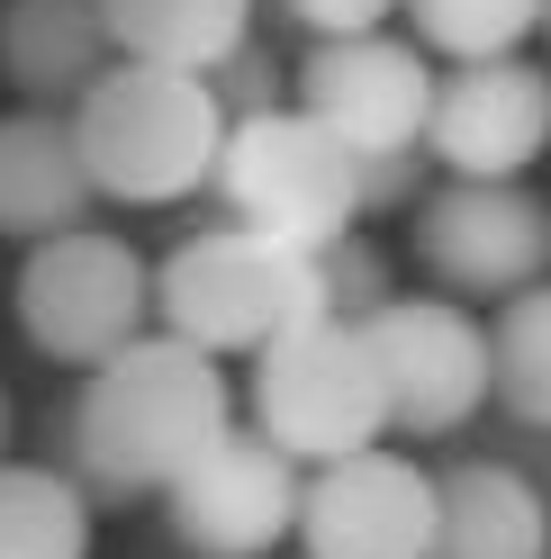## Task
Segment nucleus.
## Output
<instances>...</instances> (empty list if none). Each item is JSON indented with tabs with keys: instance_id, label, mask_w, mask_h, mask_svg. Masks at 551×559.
<instances>
[{
	"instance_id": "nucleus-1",
	"label": "nucleus",
	"mask_w": 551,
	"mask_h": 559,
	"mask_svg": "<svg viewBox=\"0 0 551 559\" xmlns=\"http://www.w3.org/2000/svg\"><path fill=\"white\" fill-rule=\"evenodd\" d=\"M55 425L63 478L91 506H154L226 433V361L190 353L181 334H136L127 353L82 370V397Z\"/></svg>"
},
{
	"instance_id": "nucleus-2",
	"label": "nucleus",
	"mask_w": 551,
	"mask_h": 559,
	"mask_svg": "<svg viewBox=\"0 0 551 559\" xmlns=\"http://www.w3.org/2000/svg\"><path fill=\"white\" fill-rule=\"evenodd\" d=\"M73 145L99 199L118 207H172L209 190L226 118L209 99V73H172V63H109L73 99Z\"/></svg>"
},
{
	"instance_id": "nucleus-3",
	"label": "nucleus",
	"mask_w": 551,
	"mask_h": 559,
	"mask_svg": "<svg viewBox=\"0 0 551 559\" xmlns=\"http://www.w3.org/2000/svg\"><path fill=\"white\" fill-rule=\"evenodd\" d=\"M154 317L163 334H181L190 353H262L271 334H290L317 307V253L298 243H271L254 226H218V235H190L181 253L154 271Z\"/></svg>"
},
{
	"instance_id": "nucleus-4",
	"label": "nucleus",
	"mask_w": 551,
	"mask_h": 559,
	"mask_svg": "<svg viewBox=\"0 0 551 559\" xmlns=\"http://www.w3.org/2000/svg\"><path fill=\"white\" fill-rule=\"evenodd\" d=\"M353 181H362V163L343 154L307 109H271V118L226 127L218 171H209V199L226 207V226H254L271 243L326 253L335 235L362 226Z\"/></svg>"
},
{
	"instance_id": "nucleus-5",
	"label": "nucleus",
	"mask_w": 551,
	"mask_h": 559,
	"mask_svg": "<svg viewBox=\"0 0 551 559\" xmlns=\"http://www.w3.org/2000/svg\"><path fill=\"white\" fill-rule=\"evenodd\" d=\"M254 433H271L298 469L371 451L389 433V389H380V353L362 325L307 317L290 334H271L254 353Z\"/></svg>"
},
{
	"instance_id": "nucleus-6",
	"label": "nucleus",
	"mask_w": 551,
	"mask_h": 559,
	"mask_svg": "<svg viewBox=\"0 0 551 559\" xmlns=\"http://www.w3.org/2000/svg\"><path fill=\"white\" fill-rule=\"evenodd\" d=\"M19 325L46 361L99 370L109 353H127L154 325V271L127 235H99V226L46 235L19 262Z\"/></svg>"
},
{
	"instance_id": "nucleus-7",
	"label": "nucleus",
	"mask_w": 551,
	"mask_h": 559,
	"mask_svg": "<svg viewBox=\"0 0 551 559\" xmlns=\"http://www.w3.org/2000/svg\"><path fill=\"white\" fill-rule=\"evenodd\" d=\"M407 235L434 298L461 307H506L551 271V199L525 181H443L407 207Z\"/></svg>"
},
{
	"instance_id": "nucleus-8",
	"label": "nucleus",
	"mask_w": 551,
	"mask_h": 559,
	"mask_svg": "<svg viewBox=\"0 0 551 559\" xmlns=\"http://www.w3.org/2000/svg\"><path fill=\"white\" fill-rule=\"evenodd\" d=\"M290 109H307L353 163H380V154H417L425 145V109H434V63L417 37H326L298 55V82H290Z\"/></svg>"
},
{
	"instance_id": "nucleus-9",
	"label": "nucleus",
	"mask_w": 551,
	"mask_h": 559,
	"mask_svg": "<svg viewBox=\"0 0 551 559\" xmlns=\"http://www.w3.org/2000/svg\"><path fill=\"white\" fill-rule=\"evenodd\" d=\"M380 353V389H389V433L407 442H443L489 406V325L461 298H389L362 325Z\"/></svg>"
},
{
	"instance_id": "nucleus-10",
	"label": "nucleus",
	"mask_w": 551,
	"mask_h": 559,
	"mask_svg": "<svg viewBox=\"0 0 551 559\" xmlns=\"http://www.w3.org/2000/svg\"><path fill=\"white\" fill-rule=\"evenodd\" d=\"M298 487H307V469L271 433L226 425L181 478L163 487V514H172V533H181L199 559H271L298 533Z\"/></svg>"
},
{
	"instance_id": "nucleus-11",
	"label": "nucleus",
	"mask_w": 551,
	"mask_h": 559,
	"mask_svg": "<svg viewBox=\"0 0 551 559\" xmlns=\"http://www.w3.org/2000/svg\"><path fill=\"white\" fill-rule=\"evenodd\" d=\"M425 154L443 163V181H525L551 154V73L525 55L434 73Z\"/></svg>"
},
{
	"instance_id": "nucleus-12",
	"label": "nucleus",
	"mask_w": 551,
	"mask_h": 559,
	"mask_svg": "<svg viewBox=\"0 0 551 559\" xmlns=\"http://www.w3.org/2000/svg\"><path fill=\"white\" fill-rule=\"evenodd\" d=\"M434 542V478L407 451H343L298 487V550L307 559H425Z\"/></svg>"
},
{
	"instance_id": "nucleus-13",
	"label": "nucleus",
	"mask_w": 551,
	"mask_h": 559,
	"mask_svg": "<svg viewBox=\"0 0 551 559\" xmlns=\"http://www.w3.org/2000/svg\"><path fill=\"white\" fill-rule=\"evenodd\" d=\"M91 171L73 145V118L63 109H0V235L10 243H46L91 226Z\"/></svg>"
},
{
	"instance_id": "nucleus-14",
	"label": "nucleus",
	"mask_w": 551,
	"mask_h": 559,
	"mask_svg": "<svg viewBox=\"0 0 551 559\" xmlns=\"http://www.w3.org/2000/svg\"><path fill=\"white\" fill-rule=\"evenodd\" d=\"M109 63L127 55L99 0H10V19H0V73L27 91V109H73Z\"/></svg>"
},
{
	"instance_id": "nucleus-15",
	"label": "nucleus",
	"mask_w": 551,
	"mask_h": 559,
	"mask_svg": "<svg viewBox=\"0 0 551 559\" xmlns=\"http://www.w3.org/2000/svg\"><path fill=\"white\" fill-rule=\"evenodd\" d=\"M425 559H551V506L525 469L461 461L434 478V542Z\"/></svg>"
},
{
	"instance_id": "nucleus-16",
	"label": "nucleus",
	"mask_w": 551,
	"mask_h": 559,
	"mask_svg": "<svg viewBox=\"0 0 551 559\" xmlns=\"http://www.w3.org/2000/svg\"><path fill=\"white\" fill-rule=\"evenodd\" d=\"M127 63H172V73H218L254 37V0H99Z\"/></svg>"
},
{
	"instance_id": "nucleus-17",
	"label": "nucleus",
	"mask_w": 551,
	"mask_h": 559,
	"mask_svg": "<svg viewBox=\"0 0 551 559\" xmlns=\"http://www.w3.org/2000/svg\"><path fill=\"white\" fill-rule=\"evenodd\" d=\"M91 497L46 461H0V559H91Z\"/></svg>"
},
{
	"instance_id": "nucleus-18",
	"label": "nucleus",
	"mask_w": 551,
	"mask_h": 559,
	"mask_svg": "<svg viewBox=\"0 0 551 559\" xmlns=\"http://www.w3.org/2000/svg\"><path fill=\"white\" fill-rule=\"evenodd\" d=\"M489 397L515 415V425L551 433V280L515 289L489 325Z\"/></svg>"
},
{
	"instance_id": "nucleus-19",
	"label": "nucleus",
	"mask_w": 551,
	"mask_h": 559,
	"mask_svg": "<svg viewBox=\"0 0 551 559\" xmlns=\"http://www.w3.org/2000/svg\"><path fill=\"white\" fill-rule=\"evenodd\" d=\"M417 46L443 63H497V55H525V37L542 27L551 0H398Z\"/></svg>"
},
{
	"instance_id": "nucleus-20",
	"label": "nucleus",
	"mask_w": 551,
	"mask_h": 559,
	"mask_svg": "<svg viewBox=\"0 0 551 559\" xmlns=\"http://www.w3.org/2000/svg\"><path fill=\"white\" fill-rule=\"evenodd\" d=\"M389 298H398V289H389V262L371 253L362 235H335L326 253H317V307H326L335 325H371Z\"/></svg>"
},
{
	"instance_id": "nucleus-21",
	"label": "nucleus",
	"mask_w": 551,
	"mask_h": 559,
	"mask_svg": "<svg viewBox=\"0 0 551 559\" xmlns=\"http://www.w3.org/2000/svg\"><path fill=\"white\" fill-rule=\"evenodd\" d=\"M209 99H218V118L226 127H245V118H271V109H290V63L271 55V46H235L218 73H209Z\"/></svg>"
},
{
	"instance_id": "nucleus-22",
	"label": "nucleus",
	"mask_w": 551,
	"mask_h": 559,
	"mask_svg": "<svg viewBox=\"0 0 551 559\" xmlns=\"http://www.w3.org/2000/svg\"><path fill=\"white\" fill-rule=\"evenodd\" d=\"M398 0H281V19L298 27L307 46H326V37H371V27H389Z\"/></svg>"
},
{
	"instance_id": "nucleus-23",
	"label": "nucleus",
	"mask_w": 551,
	"mask_h": 559,
	"mask_svg": "<svg viewBox=\"0 0 551 559\" xmlns=\"http://www.w3.org/2000/svg\"><path fill=\"white\" fill-rule=\"evenodd\" d=\"M425 171H434L425 145H417V154H380V163H362V181H353L362 217H380V207H417V199H425Z\"/></svg>"
},
{
	"instance_id": "nucleus-24",
	"label": "nucleus",
	"mask_w": 551,
	"mask_h": 559,
	"mask_svg": "<svg viewBox=\"0 0 551 559\" xmlns=\"http://www.w3.org/2000/svg\"><path fill=\"white\" fill-rule=\"evenodd\" d=\"M0 461H10V389H0Z\"/></svg>"
},
{
	"instance_id": "nucleus-25",
	"label": "nucleus",
	"mask_w": 551,
	"mask_h": 559,
	"mask_svg": "<svg viewBox=\"0 0 551 559\" xmlns=\"http://www.w3.org/2000/svg\"><path fill=\"white\" fill-rule=\"evenodd\" d=\"M542 27H551V10H542Z\"/></svg>"
}]
</instances>
